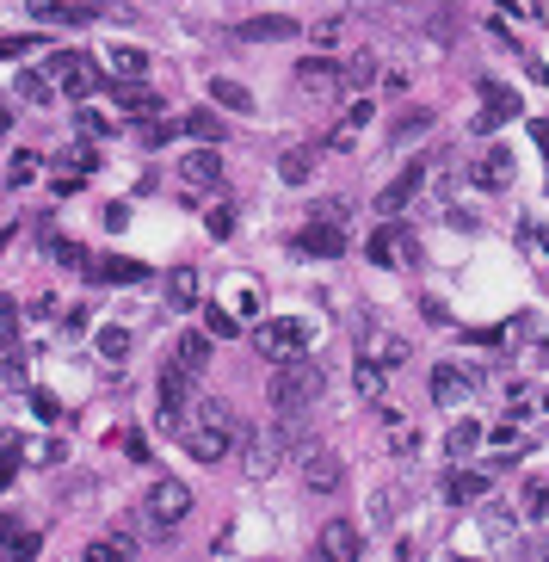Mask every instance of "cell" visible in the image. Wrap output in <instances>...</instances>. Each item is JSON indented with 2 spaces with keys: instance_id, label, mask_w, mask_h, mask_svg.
Returning a JSON list of instances; mask_svg holds the SVG:
<instances>
[{
  "instance_id": "1",
  "label": "cell",
  "mask_w": 549,
  "mask_h": 562,
  "mask_svg": "<svg viewBox=\"0 0 549 562\" xmlns=\"http://www.w3.org/2000/svg\"><path fill=\"white\" fill-rule=\"evenodd\" d=\"M315 396H321V365H309L303 353H297V359H278V371H272V383H266L272 414H309Z\"/></svg>"
},
{
  "instance_id": "2",
  "label": "cell",
  "mask_w": 549,
  "mask_h": 562,
  "mask_svg": "<svg viewBox=\"0 0 549 562\" xmlns=\"http://www.w3.org/2000/svg\"><path fill=\"white\" fill-rule=\"evenodd\" d=\"M192 414H198V420H186V427H179L186 451H192L198 464H223L229 445H235V433H229V408H223V402H192Z\"/></svg>"
},
{
  "instance_id": "3",
  "label": "cell",
  "mask_w": 549,
  "mask_h": 562,
  "mask_svg": "<svg viewBox=\"0 0 549 562\" xmlns=\"http://www.w3.org/2000/svg\"><path fill=\"white\" fill-rule=\"evenodd\" d=\"M192 396H198V371H186V365L173 359L161 371V390H155V427L179 433V427H186V414H192Z\"/></svg>"
},
{
  "instance_id": "4",
  "label": "cell",
  "mask_w": 549,
  "mask_h": 562,
  "mask_svg": "<svg viewBox=\"0 0 549 562\" xmlns=\"http://www.w3.org/2000/svg\"><path fill=\"white\" fill-rule=\"evenodd\" d=\"M309 340H315V328L303 322V315H278V322H260V328H253V353L278 365V359H297Z\"/></svg>"
},
{
  "instance_id": "5",
  "label": "cell",
  "mask_w": 549,
  "mask_h": 562,
  "mask_svg": "<svg viewBox=\"0 0 549 562\" xmlns=\"http://www.w3.org/2000/svg\"><path fill=\"white\" fill-rule=\"evenodd\" d=\"M186 513H192V488L179 476H155V488L142 495V519L161 525V532H173V525H186Z\"/></svg>"
},
{
  "instance_id": "6",
  "label": "cell",
  "mask_w": 549,
  "mask_h": 562,
  "mask_svg": "<svg viewBox=\"0 0 549 562\" xmlns=\"http://www.w3.org/2000/svg\"><path fill=\"white\" fill-rule=\"evenodd\" d=\"M488 383V371L482 365H469V359H445V365H432V402L438 408H457V402H469L475 390Z\"/></svg>"
},
{
  "instance_id": "7",
  "label": "cell",
  "mask_w": 549,
  "mask_h": 562,
  "mask_svg": "<svg viewBox=\"0 0 549 562\" xmlns=\"http://www.w3.org/2000/svg\"><path fill=\"white\" fill-rule=\"evenodd\" d=\"M44 68H50V81H56V93H62V99H93V87H99V62H93V56H81V50L50 56Z\"/></svg>"
},
{
  "instance_id": "8",
  "label": "cell",
  "mask_w": 549,
  "mask_h": 562,
  "mask_svg": "<svg viewBox=\"0 0 549 562\" xmlns=\"http://www.w3.org/2000/svg\"><path fill=\"white\" fill-rule=\"evenodd\" d=\"M364 254H371L377 266H420V241H414V229H401L395 217H383V229L371 235Z\"/></svg>"
},
{
  "instance_id": "9",
  "label": "cell",
  "mask_w": 549,
  "mask_h": 562,
  "mask_svg": "<svg viewBox=\"0 0 549 562\" xmlns=\"http://www.w3.org/2000/svg\"><path fill=\"white\" fill-rule=\"evenodd\" d=\"M340 482H346L340 451H327V445H303V488H309V495H334Z\"/></svg>"
},
{
  "instance_id": "10",
  "label": "cell",
  "mask_w": 549,
  "mask_h": 562,
  "mask_svg": "<svg viewBox=\"0 0 549 562\" xmlns=\"http://www.w3.org/2000/svg\"><path fill=\"white\" fill-rule=\"evenodd\" d=\"M290 445H297V439H290V427H284V433H247V464H241V470H247L253 482H266V476L284 464Z\"/></svg>"
},
{
  "instance_id": "11",
  "label": "cell",
  "mask_w": 549,
  "mask_h": 562,
  "mask_svg": "<svg viewBox=\"0 0 549 562\" xmlns=\"http://www.w3.org/2000/svg\"><path fill=\"white\" fill-rule=\"evenodd\" d=\"M179 180H186V198L223 186V155H216V143H204V149H192L186 161H179Z\"/></svg>"
},
{
  "instance_id": "12",
  "label": "cell",
  "mask_w": 549,
  "mask_h": 562,
  "mask_svg": "<svg viewBox=\"0 0 549 562\" xmlns=\"http://www.w3.org/2000/svg\"><path fill=\"white\" fill-rule=\"evenodd\" d=\"M346 87V68L334 56H303L297 62V93H315V99H334Z\"/></svg>"
},
{
  "instance_id": "13",
  "label": "cell",
  "mask_w": 549,
  "mask_h": 562,
  "mask_svg": "<svg viewBox=\"0 0 549 562\" xmlns=\"http://www.w3.org/2000/svg\"><path fill=\"white\" fill-rule=\"evenodd\" d=\"M358 359H377V365H401V359H408V340H401V334H389L383 322H364L358 328Z\"/></svg>"
},
{
  "instance_id": "14",
  "label": "cell",
  "mask_w": 549,
  "mask_h": 562,
  "mask_svg": "<svg viewBox=\"0 0 549 562\" xmlns=\"http://www.w3.org/2000/svg\"><path fill=\"white\" fill-rule=\"evenodd\" d=\"M426 167H432V155H420V161H408V167L395 173V180H389V186L377 192V217H395V210H401V204H408V198L420 192V180H426Z\"/></svg>"
},
{
  "instance_id": "15",
  "label": "cell",
  "mask_w": 549,
  "mask_h": 562,
  "mask_svg": "<svg viewBox=\"0 0 549 562\" xmlns=\"http://www.w3.org/2000/svg\"><path fill=\"white\" fill-rule=\"evenodd\" d=\"M488 488H494V464H482V470H451L445 476V501L451 507H482Z\"/></svg>"
},
{
  "instance_id": "16",
  "label": "cell",
  "mask_w": 549,
  "mask_h": 562,
  "mask_svg": "<svg viewBox=\"0 0 549 562\" xmlns=\"http://www.w3.org/2000/svg\"><path fill=\"white\" fill-rule=\"evenodd\" d=\"M99 68H105V75H112V81H142V75H149V68H155V56L142 50V44H105Z\"/></svg>"
},
{
  "instance_id": "17",
  "label": "cell",
  "mask_w": 549,
  "mask_h": 562,
  "mask_svg": "<svg viewBox=\"0 0 549 562\" xmlns=\"http://www.w3.org/2000/svg\"><path fill=\"white\" fill-rule=\"evenodd\" d=\"M358 550H364V532L352 519H327L321 525V556L327 562H358Z\"/></svg>"
},
{
  "instance_id": "18",
  "label": "cell",
  "mask_w": 549,
  "mask_h": 562,
  "mask_svg": "<svg viewBox=\"0 0 549 562\" xmlns=\"http://www.w3.org/2000/svg\"><path fill=\"white\" fill-rule=\"evenodd\" d=\"M297 248H303V254H321V260H340V254H346V229H340L334 217H315V223L303 229Z\"/></svg>"
},
{
  "instance_id": "19",
  "label": "cell",
  "mask_w": 549,
  "mask_h": 562,
  "mask_svg": "<svg viewBox=\"0 0 549 562\" xmlns=\"http://www.w3.org/2000/svg\"><path fill=\"white\" fill-rule=\"evenodd\" d=\"M315 161H321V149H315V143H290V149L278 155V180H284V186L315 180Z\"/></svg>"
},
{
  "instance_id": "20",
  "label": "cell",
  "mask_w": 549,
  "mask_h": 562,
  "mask_svg": "<svg viewBox=\"0 0 549 562\" xmlns=\"http://www.w3.org/2000/svg\"><path fill=\"white\" fill-rule=\"evenodd\" d=\"M167 303L173 309H198L204 303V272L198 266H173L167 272Z\"/></svg>"
},
{
  "instance_id": "21",
  "label": "cell",
  "mask_w": 549,
  "mask_h": 562,
  "mask_svg": "<svg viewBox=\"0 0 549 562\" xmlns=\"http://www.w3.org/2000/svg\"><path fill=\"white\" fill-rule=\"evenodd\" d=\"M364 124H371V105H352V112L334 124V130H327V149H334V155H352V143H358V136H364Z\"/></svg>"
},
{
  "instance_id": "22",
  "label": "cell",
  "mask_w": 549,
  "mask_h": 562,
  "mask_svg": "<svg viewBox=\"0 0 549 562\" xmlns=\"http://www.w3.org/2000/svg\"><path fill=\"white\" fill-rule=\"evenodd\" d=\"M352 390H358L364 402H383V396H389V365L358 359V365H352Z\"/></svg>"
},
{
  "instance_id": "23",
  "label": "cell",
  "mask_w": 549,
  "mask_h": 562,
  "mask_svg": "<svg viewBox=\"0 0 549 562\" xmlns=\"http://www.w3.org/2000/svg\"><path fill=\"white\" fill-rule=\"evenodd\" d=\"M297 19H278V13H266V19H241V38H253V44H278V38H297Z\"/></svg>"
},
{
  "instance_id": "24",
  "label": "cell",
  "mask_w": 549,
  "mask_h": 562,
  "mask_svg": "<svg viewBox=\"0 0 549 562\" xmlns=\"http://www.w3.org/2000/svg\"><path fill=\"white\" fill-rule=\"evenodd\" d=\"M475 186H482V192L512 186V155H506V149H488L482 161H475Z\"/></svg>"
},
{
  "instance_id": "25",
  "label": "cell",
  "mask_w": 549,
  "mask_h": 562,
  "mask_svg": "<svg viewBox=\"0 0 549 562\" xmlns=\"http://www.w3.org/2000/svg\"><path fill=\"white\" fill-rule=\"evenodd\" d=\"M87 272L99 278V285H142V278H149V266H142V260H93Z\"/></svg>"
},
{
  "instance_id": "26",
  "label": "cell",
  "mask_w": 549,
  "mask_h": 562,
  "mask_svg": "<svg viewBox=\"0 0 549 562\" xmlns=\"http://www.w3.org/2000/svg\"><path fill=\"white\" fill-rule=\"evenodd\" d=\"M340 68H346V93H364V87L377 81V68H383V62H377V50H352Z\"/></svg>"
},
{
  "instance_id": "27",
  "label": "cell",
  "mask_w": 549,
  "mask_h": 562,
  "mask_svg": "<svg viewBox=\"0 0 549 562\" xmlns=\"http://www.w3.org/2000/svg\"><path fill=\"white\" fill-rule=\"evenodd\" d=\"M229 309L241 315V322H247V315H266V291H260V278H235V285H229Z\"/></svg>"
},
{
  "instance_id": "28",
  "label": "cell",
  "mask_w": 549,
  "mask_h": 562,
  "mask_svg": "<svg viewBox=\"0 0 549 562\" xmlns=\"http://www.w3.org/2000/svg\"><path fill=\"white\" fill-rule=\"evenodd\" d=\"M482 439H488V433L475 427V420H457V427H451V439H445V458H451V464H469Z\"/></svg>"
},
{
  "instance_id": "29",
  "label": "cell",
  "mask_w": 549,
  "mask_h": 562,
  "mask_svg": "<svg viewBox=\"0 0 549 562\" xmlns=\"http://www.w3.org/2000/svg\"><path fill=\"white\" fill-rule=\"evenodd\" d=\"M13 445H19V464H44V470L68 458V451H62V439H13Z\"/></svg>"
},
{
  "instance_id": "30",
  "label": "cell",
  "mask_w": 549,
  "mask_h": 562,
  "mask_svg": "<svg viewBox=\"0 0 549 562\" xmlns=\"http://www.w3.org/2000/svg\"><path fill=\"white\" fill-rule=\"evenodd\" d=\"M112 99H118V112H142V118H155V93L142 87V81H118V87H112Z\"/></svg>"
},
{
  "instance_id": "31",
  "label": "cell",
  "mask_w": 549,
  "mask_h": 562,
  "mask_svg": "<svg viewBox=\"0 0 549 562\" xmlns=\"http://www.w3.org/2000/svg\"><path fill=\"white\" fill-rule=\"evenodd\" d=\"M173 359L186 365V371H198V377H204V365H210V334H179Z\"/></svg>"
},
{
  "instance_id": "32",
  "label": "cell",
  "mask_w": 549,
  "mask_h": 562,
  "mask_svg": "<svg viewBox=\"0 0 549 562\" xmlns=\"http://www.w3.org/2000/svg\"><path fill=\"white\" fill-rule=\"evenodd\" d=\"M210 99L223 105V112H253V93H247L241 81H229V75H216V81H210Z\"/></svg>"
},
{
  "instance_id": "33",
  "label": "cell",
  "mask_w": 549,
  "mask_h": 562,
  "mask_svg": "<svg viewBox=\"0 0 549 562\" xmlns=\"http://www.w3.org/2000/svg\"><path fill=\"white\" fill-rule=\"evenodd\" d=\"M19 99H31V105H50V99H56L50 68H25V75H19Z\"/></svg>"
},
{
  "instance_id": "34",
  "label": "cell",
  "mask_w": 549,
  "mask_h": 562,
  "mask_svg": "<svg viewBox=\"0 0 549 562\" xmlns=\"http://www.w3.org/2000/svg\"><path fill=\"white\" fill-rule=\"evenodd\" d=\"M179 136H192V143H223V118L192 112V118H179Z\"/></svg>"
},
{
  "instance_id": "35",
  "label": "cell",
  "mask_w": 549,
  "mask_h": 562,
  "mask_svg": "<svg viewBox=\"0 0 549 562\" xmlns=\"http://www.w3.org/2000/svg\"><path fill=\"white\" fill-rule=\"evenodd\" d=\"M204 328H210L216 340H235V334H241V315H235L229 303H210V309H204Z\"/></svg>"
},
{
  "instance_id": "36",
  "label": "cell",
  "mask_w": 549,
  "mask_h": 562,
  "mask_svg": "<svg viewBox=\"0 0 549 562\" xmlns=\"http://www.w3.org/2000/svg\"><path fill=\"white\" fill-rule=\"evenodd\" d=\"M124 353H130V328H118V322L99 328V359L105 365H124Z\"/></svg>"
},
{
  "instance_id": "37",
  "label": "cell",
  "mask_w": 549,
  "mask_h": 562,
  "mask_svg": "<svg viewBox=\"0 0 549 562\" xmlns=\"http://www.w3.org/2000/svg\"><path fill=\"white\" fill-rule=\"evenodd\" d=\"M432 118H438V112H426V105L401 112V118H395V143H414V136H426V130H432Z\"/></svg>"
},
{
  "instance_id": "38",
  "label": "cell",
  "mask_w": 549,
  "mask_h": 562,
  "mask_svg": "<svg viewBox=\"0 0 549 562\" xmlns=\"http://www.w3.org/2000/svg\"><path fill=\"white\" fill-rule=\"evenodd\" d=\"M0 383H7V390H19V383H25V353H19L13 340L0 346Z\"/></svg>"
},
{
  "instance_id": "39",
  "label": "cell",
  "mask_w": 549,
  "mask_h": 562,
  "mask_svg": "<svg viewBox=\"0 0 549 562\" xmlns=\"http://www.w3.org/2000/svg\"><path fill=\"white\" fill-rule=\"evenodd\" d=\"M395 507H401L395 488H377V495H371V525H383V532H389V525H395Z\"/></svg>"
},
{
  "instance_id": "40",
  "label": "cell",
  "mask_w": 549,
  "mask_h": 562,
  "mask_svg": "<svg viewBox=\"0 0 549 562\" xmlns=\"http://www.w3.org/2000/svg\"><path fill=\"white\" fill-rule=\"evenodd\" d=\"M482 105H494L500 118H519V93H512V87H494V81H488V87H482Z\"/></svg>"
},
{
  "instance_id": "41",
  "label": "cell",
  "mask_w": 549,
  "mask_h": 562,
  "mask_svg": "<svg viewBox=\"0 0 549 562\" xmlns=\"http://www.w3.org/2000/svg\"><path fill=\"white\" fill-rule=\"evenodd\" d=\"M525 519H549V476H537L525 488Z\"/></svg>"
},
{
  "instance_id": "42",
  "label": "cell",
  "mask_w": 549,
  "mask_h": 562,
  "mask_svg": "<svg viewBox=\"0 0 549 562\" xmlns=\"http://www.w3.org/2000/svg\"><path fill=\"white\" fill-rule=\"evenodd\" d=\"M204 223H210L216 241H229V235H235V210H229V204H210V217H204Z\"/></svg>"
},
{
  "instance_id": "43",
  "label": "cell",
  "mask_w": 549,
  "mask_h": 562,
  "mask_svg": "<svg viewBox=\"0 0 549 562\" xmlns=\"http://www.w3.org/2000/svg\"><path fill=\"white\" fill-rule=\"evenodd\" d=\"M38 180V155H13V173H7V186H31Z\"/></svg>"
},
{
  "instance_id": "44",
  "label": "cell",
  "mask_w": 549,
  "mask_h": 562,
  "mask_svg": "<svg viewBox=\"0 0 549 562\" xmlns=\"http://www.w3.org/2000/svg\"><path fill=\"white\" fill-rule=\"evenodd\" d=\"M50 260H62V266H87V248H81V241H50Z\"/></svg>"
},
{
  "instance_id": "45",
  "label": "cell",
  "mask_w": 549,
  "mask_h": 562,
  "mask_svg": "<svg viewBox=\"0 0 549 562\" xmlns=\"http://www.w3.org/2000/svg\"><path fill=\"white\" fill-rule=\"evenodd\" d=\"M62 167H68V173H75V180H81V173L93 167V149H87V143H75V149H62Z\"/></svg>"
},
{
  "instance_id": "46",
  "label": "cell",
  "mask_w": 549,
  "mask_h": 562,
  "mask_svg": "<svg viewBox=\"0 0 549 562\" xmlns=\"http://www.w3.org/2000/svg\"><path fill=\"white\" fill-rule=\"evenodd\" d=\"M19 334V309H13V297H0V346H7Z\"/></svg>"
},
{
  "instance_id": "47",
  "label": "cell",
  "mask_w": 549,
  "mask_h": 562,
  "mask_svg": "<svg viewBox=\"0 0 549 562\" xmlns=\"http://www.w3.org/2000/svg\"><path fill=\"white\" fill-rule=\"evenodd\" d=\"M414 439H420V433L408 427V420H389V445H395V451H414Z\"/></svg>"
},
{
  "instance_id": "48",
  "label": "cell",
  "mask_w": 549,
  "mask_h": 562,
  "mask_svg": "<svg viewBox=\"0 0 549 562\" xmlns=\"http://www.w3.org/2000/svg\"><path fill=\"white\" fill-rule=\"evenodd\" d=\"M19 470V445H0V495H7V482Z\"/></svg>"
},
{
  "instance_id": "49",
  "label": "cell",
  "mask_w": 549,
  "mask_h": 562,
  "mask_svg": "<svg viewBox=\"0 0 549 562\" xmlns=\"http://www.w3.org/2000/svg\"><path fill=\"white\" fill-rule=\"evenodd\" d=\"M488 445H494V451H512V445H519V427H512V420H500V427L488 433Z\"/></svg>"
},
{
  "instance_id": "50",
  "label": "cell",
  "mask_w": 549,
  "mask_h": 562,
  "mask_svg": "<svg viewBox=\"0 0 549 562\" xmlns=\"http://www.w3.org/2000/svg\"><path fill=\"white\" fill-rule=\"evenodd\" d=\"M482 525H488V538H494V544L512 538V519H506V513H482Z\"/></svg>"
},
{
  "instance_id": "51",
  "label": "cell",
  "mask_w": 549,
  "mask_h": 562,
  "mask_svg": "<svg viewBox=\"0 0 549 562\" xmlns=\"http://www.w3.org/2000/svg\"><path fill=\"white\" fill-rule=\"evenodd\" d=\"M31 50H38L31 38H0V62H13V56H31Z\"/></svg>"
},
{
  "instance_id": "52",
  "label": "cell",
  "mask_w": 549,
  "mask_h": 562,
  "mask_svg": "<svg viewBox=\"0 0 549 562\" xmlns=\"http://www.w3.org/2000/svg\"><path fill=\"white\" fill-rule=\"evenodd\" d=\"M81 136H112V118H99V112H81Z\"/></svg>"
},
{
  "instance_id": "53",
  "label": "cell",
  "mask_w": 549,
  "mask_h": 562,
  "mask_svg": "<svg viewBox=\"0 0 549 562\" xmlns=\"http://www.w3.org/2000/svg\"><path fill=\"white\" fill-rule=\"evenodd\" d=\"M31 408H38V414H44V420H56V414H62V402H56V396H50V390H31Z\"/></svg>"
},
{
  "instance_id": "54",
  "label": "cell",
  "mask_w": 549,
  "mask_h": 562,
  "mask_svg": "<svg viewBox=\"0 0 549 562\" xmlns=\"http://www.w3.org/2000/svg\"><path fill=\"white\" fill-rule=\"evenodd\" d=\"M315 44H340V19H315Z\"/></svg>"
},
{
  "instance_id": "55",
  "label": "cell",
  "mask_w": 549,
  "mask_h": 562,
  "mask_svg": "<svg viewBox=\"0 0 549 562\" xmlns=\"http://www.w3.org/2000/svg\"><path fill=\"white\" fill-rule=\"evenodd\" d=\"M105 229H130V204H105Z\"/></svg>"
},
{
  "instance_id": "56",
  "label": "cell",
  "mask_w": 549,
  "mask_h": 562,
  "mask_svg": "<svg viewBox=\"0 0 549 562\" xmlns=\"http://www.w3.org/2000/svg\"><path fill=\"white\" fill-rule=\"evenodd\" d=\"M112 544H118V556H136V532H130V525H118Z\"/></svg>"
},
{
  "instance_id": "57",
  "label": "cell",
  "mask_w": 549,
  "mask_h": 562,
  "mask_svg": "<svg viewBox=\"0 0 549 562\" xmlns=\"http://www.w3.org/2000/svg\"><path fill=\"white\" fill-rule=\"evenodd\" d=\"M531 136H537V143L549 149V118H531Z\"/></svg>"
},
{
  "instance_id": "58",
  "label": "cell",
  "mask_w": 549,
  "mask_h": 562,
  "mask_svg": "<svg viewBox=\"0 0 549 562\" xmlns=\"http://www.w3.org/2000/svg\"><path fill=\"white\" fill-rule=\"evenodd\" d=\"M531 365H549V340H543V346H531Z\"/></svg>"
},
{
  "instance_id": "59",
  "label": "cell",
  "mask_w": 549,
  "mask_h": 562,
  "mask_svg": "<svg viewBox=\"0 0 549 562\" xmlns=\"http://www.w3.org/2000/svg\"><path fill=\"white\" fill-rule=\"evenodd\" d=\"M531 241H537V248H543V254H549V229H531Z\"/></svg>"
},
{
  "instance_id": "60",
  "label": "cell",
  "mask_w": 549,
  "mask_h": 562,
  "mask_svg": "<svg viewBox=\"0 0 549 562\" xmlns=\"http://www.w3.org/2000/svg\"><path fill=\"white\" fill-rule=\"evenodd\" d=\"M537 13H543V19H549V0H537Z\"/></svg>"
},
{
  "instance_id": "61",
  "label": "cell",
  "mask_w": 549,
  "mask_h": 562,
  "mask_svg": "<svg viewBox=\"0 0 549 562\" xmlns=\"http://www.w3.org/2000/svg\"><path fill=\"white\" fill-rule=\"evenodd\" d=\"M543 408H549V390H543Z\"/></svg>"
}]
</instances>
